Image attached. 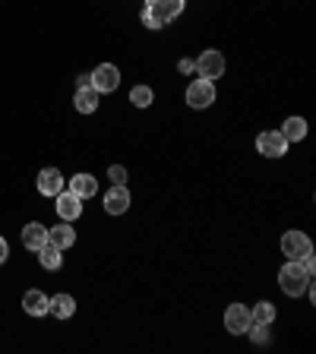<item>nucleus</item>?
Returning a JSON list of instances; mask_svg holds the SVG:
<instances>
[{"instance_id":"f257e3e1","label":"nucleus","mask_w":316,"mask_h":354,"mask_svg":"<svg viewBox=\"0 0 316 354\" xmlns=\"http://www.w3.org/2000/svg\"><path fill=\"white\" fill-rule=\"evenodd\" d=\"M310 281H313V275L304 269L301 259H288L285 266H281V272H279V288L285 291L288 297H301L307 295V288Z\"/></svg>"},{"instance_id":"f03ea898","label":"nucleus","mask_w":316,"mask_h":354,"mask_svg":"<svg viewBox=\"0 0 316 354\" xmlns=\"http://www.w3.org/2000/svg\"><path fill=\"white\" fill-rule=\"evenodd\" d=\"M196 73L203 76V80L215 82L225 76V57H221V51H215V48H209V51H203L196 57Z\"/></svg>"},{"instance_id":"7ed1b4c3","label":"nucleus","mask_w":316,"mask_h":354,"mask_svg":"<svg viewBox=\"0 0 316 354\" xmlns=\"http://www.w3.org/2000/svg\"><path fill=\"white\" fill-rule=\"evenodd\" d=\"M89 76H92V88H95L98 95L118 92V86H120V70L114 64H98L95 73H89Z\"/></svg>"},{"instance_id":"20e7f679","label":"nucleus","mask_w":316,"mask_h":354,"mask_svg":"<svg viewBox=\"0 0 316 354\" xmlns=\"http://www.w3.org/2000/svg\"><path fill=\"white\" fill-rule=\"evenodd\" d=\"M212 102H215V82H209V80L199 76V80H193L190 86H187V104H190V108L203 111Z\"/></svg>"},{"instance_id":"39448f33","label":"nucleus","mask_w":316,"mask_h":354,"mask_svg":"<svg viewBox=\"0 0 316 354\" xmlns=\"http://www.w3.org/2000/svg\"><path fill=\"white\" fill-rule=\"evenodd\" d=\"M281 253L288 259H304L307 253H313V243H310V237L304 231H285L281 234Z\"/></svg>"},{"instance_id":"423d86ee","label":"nucleus","mask_w":316,"mask_h":354,"mask_svg":"<svg viewBox=\"0 0 316 354\" xmlns=\"http://www.w3.org/2000/svg\"><path fill=\"white\" fill-rule=\"evenodd\" d=\"M257 149H259V155H266V158H281V155L288 152V140L279 130H266L257 136Z\"/></svg>"},{"instance_id":"0eeeda50","label":"nucleus","mask_w":316,"mask_h":354,"mask_svg":"<svg viewBox=\"0 0 316 354\" xmlns=\"http://www.w3.org/2000/svg\"><path fill=\"white\" fill-rule=\"evenodd\" d=\"M225 329L231 335H243V332L250 329V310H247V304H228V310H225Z\"/></svg>"},{"instance_id":"6e6552de","label":"nucleus","mask_w":316,"mask_h":354,"mask_svg":"<svg viewBox=\"0 0 316 354\" xmlns=\"http://www.w3.org/2000/svg\"><path fill=\"white\" fill-rule=\"evenodd\" d=\"M130 190H127V184H114L108 193H104V212L108 215H124L127 209H130Z\"/></svg>"},{"instance_id":"1a4fd4ad","label":"nucleus","mask_w":316,"mask_h":354,"mask_svg":"<svg viewBox=\"0 0 316 354\" xmlns=\"http://www.w3.org/2000/svg\"><path fill=\"white\" fill-rule=\"evenodd\" d=\"M54 209H57L60 218L73 225V221L82 215V199L76 196L73 190H60V193H57V206H54Z\"/></svg>"},{"instance_id":"9d476101","label":"nucleus","mask_w":316,"mask_h":354,"mask_svg":"<svg viewBox=\"0 0 316 354\" xmlns=\"http://www.w3.org/2000/svg\"><path fill=\"white\" fill-rule=\"evenodd\" d=\"M184 3H187V0H149L146 10H152V13L158 16L165 26H168L171 19H177V16L184 13Z\"/></svg>"},{"instance_id":"9b49d317","label":"nucleus","mask_w":316,"mask_h":354,"mask_svg":"<svg viewBox=\"0 0 316 354\" xmlns=\"http://www.w3.org/2000/svg\"><path fill=\"white\" fill-rule=\"evenodd\" d=\"M48 243V228H44L41 221H29L26 228H22V247L32 253H38Z\"/></svg>"},{"instance_id":"f8f14e48","label":"nucleus","mask_w":316,"mask_h":354,"mask_svg":"<svg viewBox=\"0 0 316 354\" xmlns=\"http://www.w3.org/2000/svg\"><path fill=\"white\" fill-rule=\"evenodd\" d=\"M64 190V174L57 168H41L38 171V193L41 196H57Z\"/></svg>"},{"instance_id":"ddd939ff","label":"nucleus","mask_w":316,"mask_h":354,"mask_svg":"<svg viewBox=\"0 0 316 354\" xmlns=\"http://www.w3.org/2000/svg\"><path fill=\"white\" fill-rule=\"evenodd\" d=\"M48 301H51V297L44 295L41 288H29V291L22 295V310H26L29 317H44V313H48Z\"/></svg>"},{"instance_id":"4468645a","label":"nucleus","mask_w":316,"mask_h":354,"mask_svg":"<svg viewBox=\"0 0 316 354\" xmlns=\"http://www.w3.org/2000/svg\"><path fill=\"white\" fill-rule=\"evenodd\" d=\"M48 243H54L57 250H70L76 243V231L70 228V221H60V225L48 228Z\"/></svg>"},{"instance_id":"2eb2a0df","label":"nucleus","mask_w":316,"mask_h":354,"mask_svg":"<svg viewBox=\"0 0 316 354\" xmlns=\"http://www.w3.org/2000/svg\"><path fill=\"white\" fill-rule=\"evenodd\" d=\"M70 190H73L80 199H92L98 193V180L92 174H73L70 177Z\"/></svg>"},{"instance_id":"dca6fc26","label":"nucleus","mask_w":316,"mask_h":354,"mask_svg":"<svg viewBox=\"0 0 316 354\" xmlns=\"http://www.w3.org/2000/svg\"><path fill=\"white\" fill-rule=\"evenodd\" d=\"M48 313L57 319H70L76 313V301L70 295H54L51 301H48Z\"/></svg>"},{"instance_id":"f3484780","label":"nucleus","mask_w":316,"mask_h":354,"mask_svg":"<svg viewBox=\"0 0 316 354\" xmlns=\"http://www.w3.org/2000/svg\"><path fill=\"white\" fill-rule=\"evenodd\" d=\"M73 104H76V111H80V114H95V108H98V92H95L92 86L76 88Z\"/></svg>"},{"instance_id":"a211bd4d","label":"nucleus","mask_w":316,"mask_h":354,"mask_svg":"<svg viewBox=\"0 0 316 354\" xmlns=\"http://www.w3.org/2000/svg\"><path fill=\"white\" fill-rule=\"evenodd\" d=\"M281 136H285L288 142H301L304 136H307V120L304 118H288L285 124H281Z\"/></svg>"},{"instance_id":"6ab92c4d","label":"nucleus","mask_w":316,"mask_h":354,"mask_svg":"<svg viewBox=\"0 0 316 354\" xmlns=\"http://www.w3.org/2000/svg\"><path fill=\"white\" fill-rule=\"evenodd\" d=\"M38 263H41L48 272H57L60 266H64V257H60V250L54 243H44L41 250H38Z\"/></svg>"},{"instance_id":"aec40b11","label":"nucleus","mask_w":316,"mask_h":354,"mask_svg":"<svg viewBox=\"0 0 316 354\" xmlns=\"http://www.w3.org/2000/svg\"><path fill=\"white\" fill-rule=\"evenodd\" d=\"M250 323H259V326H272L275 323V307L269 301H259L257 307L250 310Z\"/></svg>"},{"instance_id":"412c9836","label":"nucleus","mask_w":316,"mask_h":354,"mask_svg":"<svg viewBox=\"0 0 316 354\" xmlns=\"http://www.w3.org/2000/svg\"><path fill=\"white\" fill-rule=\"evenodd\" d=\"M130 102L136 104V108H149V104L155 102V92L149 86H133L130 88Z\"/></svg>"},{"instance_id":"4be33fe9","label":"nucleus","mask_w":316,"mask_h":354,"mask_svg":"<svg viewBox=\"0 0 316 354\" xmlns=\"http://www.w3.org/2000/svg\"><path fill=\"white\" fill-rule=\"evenodd\" d=\"M250 339L257 342V345H266V342H269V326H259V323H250Z\"/></svg>"},{"instance_id":"5701e85b","label":"nucleus","mask_w":316,"mask_h":354,"mask_svg":"<svg viewBox=\"0 0 316 354\" xmlns=\"http://www.w3.org/2000/svg\"><path fill=\"white\" fill-rule=\"evenodd\" d=\"M108 177H111V184H127V168L124 165H111Z\"/></svg>"},{"instance_id":"b1692460","label":"nucleus","mask_w":316,"mask_h":354,"mask_svg":"<svg viewBox=\"0 0 316 354\" xmlns=\"http://www.w3.org/2000/svg\"><path fill=\"white\" fill-rule=\"evenodd\" d=\"M142 26H146V29H165V22L158 19L152 10H142Z\"/></svg>"},{"instance_id":"393cba45","label":"nucleus","mask_w":316,"mask_h":354,"mask_svg":"<svg viewBox=\"0 0 316 354\" xmlns=\"http://www.w3.org/2000/svg\"><path fill=\"white\" fill-rule=\"evenodd\" d=\"M177 70H180V73H193V70H196V60L180 57V60H177Z\"/></svg>"},{"instance_id":"a878e982","label":"nucleus","mask_w":316,"mask_h":354,"mask_svg":"<svg viewBox=\"0 0 316 354\" xmlns=\"http://www.w3.org/2000/svg\"><path fill=\"white\" fill-rule=\"evenodd\" d=\"M7 257H10V243L3 241V237H0V266L7 263Z\"/></svg>"},{"instance_id":"bb28decb","label":"nucleus","mask_w":316,"mask_h":354,"mask_svg":"<svg viewBox=\"0 0 316 354\" xmlns=\"http://www.w3.org/2000/svg\"><path fill=\"white\" fill-rule=\"evenodd\" d=\"M86 86H92V76H89V73H80V76H76V88H86Z\"/></svg>"}]
</instances>
